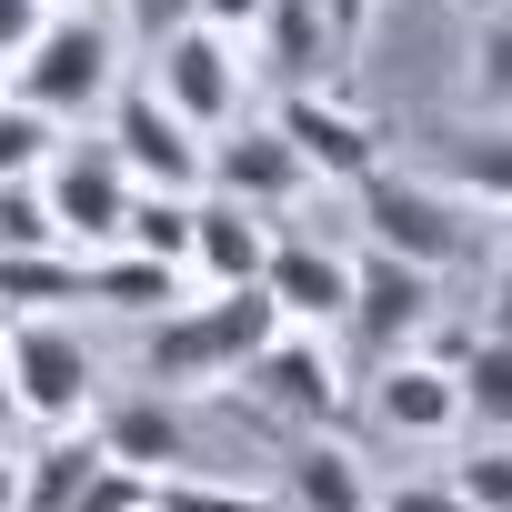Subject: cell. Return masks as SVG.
<instances>
[{
	"label": "cell",
	"instance_id": "cell-15",
	"mask_svg": "<svg viewBox=\"0 0 512 512\" xmlns=\"http://www.w3.org/2000/svg\"><path fill=\"white\" fill-rule=\"evenodd\" d=\"M91 442H101V462H121V472H171V462H191V422H181L171 392L111 402V412L91 422Z\"/></svg>",
	"mask_w": 512,
	"mask_h": 512
},
{
	"label": "cell",
	"instance_id": "cell-10",
	"mask_svg": "<svg viewBox=\"0 0 512 512\" xmlns=\"http://www.w3.org/2000/svg\"><path fill=\"white\" fill-rule=\"evenodd\" d=\"M201 181L221 191V201H241V211H282L312 171H302V151L262 121V131H231V141H201Z\"/></svg>",
	"mask_w": 512,
	"mask_h": 512
},
{
	"label": "cell",
	"instance_id": "cell-32",
	"mask_svg": "<svg viewBox=\"0 0 512 512\" xmlns=\"http://www.w3.org/2000/svg\"><path fill=\"white\" fill-rule=\"evenodd\" d=\"M121 11H131V31H141V41H171V31L191 21V0H121Z\"/></svg>",
	"mask_w": 512,
	"mask_h": 512
},
{
	"label": "cell",
	"instance_id": "cell-25",
	"mask_svg": "<svg viewBox=\"0 0 512 512\" xmlns=\"http://www.w3.org/2000/svg\"><path fill=\"white\" fill-rule=\"evenodd\" d=\"M151 512H282V502H272V492H221V482L151 472Z\"/></svg>",
	"mask_w": 512,
	"mask_h": 512
},
{
	"label": "cell",
	"instance_id": "cell-21",
	"mask_svg": "<svg viewBox=\"0 0 512 512\" xmlns=\"http://www.w3.org/2000/svg\"><path fill=\"white\" fill-rule=\"evenodd\" d=\"M81 302V251H0V312H61Z\"/></svg>",
	"mask_w": 512,
	"mask_h": 512
},
{
	"label": "cell",
	"instance_id": "cell-29",
	"mask_svg": "<svg viewBox=\"0 0 512 512\" xmlns=\"http://www.w3.org/2000/svg\"><path fill=\"white\" fill-rule=\"evenodd\" d=\"M502 81H512V31H502V11H482V51H472V101L502 121Z\"/></svg>",
	"mask_w": 512,
	"mask_h": 512
},
{
	"label": "cell",
	"instance_id": "cell-27",
	"mask_svg": "<svg viewBox=\"0 0 512 512\" xmlns=\"http://www.w3.org/2000/svg\"><path fill=\"white\" fill-rule=\"evenodd\" d=\"M51 131H61V121H41V111H21L11 91H0V181L41 171V161H51Z\"/></svg>",
	"mask_w": 512,
	"mask_h": 512
},
{
	"label": "cell",
	"instance_id": "cell-24",
	"mask_svg": "<svg viewBox=\"0 0 512 512\" xmlns=\"http://www.w3.org/2000/svg\"><path fill=\"white\" fill-rule=\"evenodd\" d=\"M0 251H71L61 241V221H51V201H41V181L21 171V181H0Z\"/></svg>",
	"mask_w": 512,
	"mask_h": 512
},
{
	"label": "cell",
	"instance_id": "cell-16",
	"mask_svg": "<svg viewBox=\"0 0 512 512\" xmlns=\"http://www.w3.org/2000/svg\"><path fill=\"white\" fill-rule=\"evenodd\" d=\"M81 302L151 322V312L181 302V262H151V251H91V262H81Z\"/></svg>",
	"mask_w": 512,
	"mask_h": 512
},
{
	"label": "cell",
	"instance_id": "cell-8",
	"mask_svg": "<svg viewBox=\"0 0 512 512\" xmlns=\"http://www.w3.org/2000/svg\"><path fill=\"white\" fill-rule=\"evenodd\" d=\"M231 382H251V392H262L282 422H312V432H332L342 422V372H332V352H322V332H272L262 352H251Z\"/></svg>",
	"mask_w": 512,
	"mask_h": 512
},
{
	"label": "cell",
	"instance_id": "cell-18",
	"mask_svg": "<svg viewBox=\"0 0 512 512\" xmlns=\"http://www.w3.org/2000/svg\"><path fill=\"white\" fill-rule=\"evenodd\" d=\"M251 31H262V61H272L292 91H312V71L332 61V31H322L312 0H262V21H251Z\"/></svg>",
	"mask_w": 512,
	"mask_h": 512
},
{
	"label": "cell",
	"instance_id": "cell-26",
	"mask_svg": "<svg viewBox=\"0 0 512 512\" xmlns=\"http://www.w3.org/2000/svg\"><path fill=\"white\" fill-rule=\"evenodd\" d=\"M452 502H462V512H512V452L482 442L472 462H452Z\"/></svg>",
	"mask_w": 512,
	"mask_h": 512
},
{
	"label": "cell",
	"instance_id": "cell-36",
	"mask_svg": "<svg viewBox=\"0 0 512 512\" xmlns=\"http://www.w3.org/2000/svg\"><path fill=\"white\" fill-rule=\"evenodd\" d=\"M21 422V402H11V372H0V432H11Z\"/></svg>",
	"mask_w": 512,
	"mask_h": 512
},
{
	"label": "cell",
	"instance_id": "cell-20",
	"mask_svg": "<svg viewBox=\"0 0 512 512\" xmlns=\"http://www.w3.org/2000/svg\"><path fill=\"white\" fill-rule=\"evenodd\" d=\"M292 502H302V512H372L362 452H342V442H302V452H292Z\"/></svg>",
	"mask_w": 512,
	"mask_h": 512
},
{
	"label": "cell",
	"instance_id": "cell-28",
	"mask_svg": "<svg viewBox=\"0 0 512 512\" xmlns=\"http://www.w3.org/2000/svg\"><path fill=\"white\" fill-rule=\"evenodd\" d=\"M71 512H151V472H121V462H91V482L71 492Z\"/></svg>",
	"mask_w": 512,
	"mask_h": 512
},
{
	"label": "cell",
	"instance_id": "cell-9",
	"mask_svg": "<svg viewBox=\"0 0 512 512\" xmlns=\"http://www.w3.org/2000/svg\"><path fill=\"white\" fill-rule=\"evenodd\" d=\"M382 362L392 352H412L422 342V322H432V272H412V262H392V251H362L352 262V312H342Z\"/></svg>",
	"mask_w": 512,
	"mask_h": 512
},
{
	"label": "cell",
	"instance_id": "cell-11",
	"mask_svg": "<svg viewBox=\"0 0 512 512\" xmlns=\"http://www.w3.org/2000/svg\"><path fill=\"white\" fill-rule=\"evenodd\" d=\"M272 131H282V141L302 151V171H322V181H362V171H382V131H372L362 111L322 101V91H292Z\"/></svg>",
	"mask_w": 512,
	"mask_h": 512
},
{
	"label": "cell",
	"instance_id": "cell-2",
	"mask_svg": "<svg viewBox=\"0 0 512 512\" xmlns=\"http://www.w3.org/2000/svg\"><path fill=\"white\" fill-rule=\"evenodd\" d=\"M111 71H121V51H111V31L91 11H41V31L21 41V61L0 81L41 121H81V111H111Z\"/></svg>",
	"mask_w": 512,
	"mask_h": 512
},
{
	"label": "cell",
	"instance_id": "cell-7",
	"mask_svg": "<svg viewBox=\"0 0 512 512\" xmlns=\"http://www.w3.org/2000/svg\"><path fill=\"white\" fill-rule=\"evenodd\" d=\"M151 91H161L191 131H231V111H241V61H231L221 31L181 21L171 41H151Z\"/></svg>",
	"mask_w": 512,
	"mask_h": 512
},
{
	"label": "cell",
	"instance_id": "cell-12",
	"mask_svg": "<svg viewBox=\"0 0 512 512\" xmlns=\"http://www.w3.org/2000/svg\"><path fill=\"white\" fill-rule=\"evenodd\" d=\"M262 292L282 302V322H292V332H322V322H342V312H352V262H342V251H322V241H272Z\"/></svg>",
	"mask_w": 512,
	"mask_h": 512
},
{
	"label": "cell",
	"instance_id": "cell-23",
	"mask_svg": "<svg viewBox=\"0 0 512 512\" xmlns=\"http://www.w3.org/2000/svg\"><path fill=\"white\" fill-rule=\"evenodd\" d=\"M502 191H512V151H502V131H472L452 151V201L482 211V221H502Z\"/></svg>",
	"mask_w": 512,
	"mask_h": 512
},
{
	"label": "cell",
	"instance_id": "cell-38",
	"mask_svg": "<svg viewBox=\"0 0 512 512\" xmlns=\"http://www.w3.org/2000/svg\"><path fill=\"white\" fill-rule=\"evenodd\" d=\"M472 11H502V0H472Z\"/></svg>",
	"mask_w": 512,
	"mask_h": 512
},
{
	"label": "cell",
	"instance_id": "cell-5",
	"mask_svg": "<svg viewBox=\"0 0 512 512\" xmlns=\"http://www.w3.org/2000/svg\"><path fill=\"white\" fill-rule=\"evenodd\" d=\"M31 181H41V201H51L61 241H81V251H111V241H121L131 171L111 161V141H51V161H41Z\"/></svg>",
	"mask_w": 512,
	"mask_h": 512
},
{
	"label": "cell",
	"instance_id": "cell-3",
	"mask_svg": "<svg viewBox=\"0 0 512 512\" xmlns=\"http://www.w3.org/2000/svg\"><path fill=\"white\" fill-rule=\"evenodd\" d=\"M352 191H362V231H372V251H392V262H412V272H452V262H472V251H492V221L462 211V201L432 191V181L362 171Z\"/></svg>",
	"mask_w": 512,
	"mask_h": 512
},
{
	"label": "cell",
	"instance_id": "cell-6",
	"mask_svg": "<svg viewBox=\"0 0 512 512\" xmlns=\"http://www.w3.org/2000/svg\"><path fill=\"white\" fill-rule=\"evenodd\" d=\"M111 161L131 191H201V131L161 91H111Z\"/></svg>",
	"mask_w": 512,
	"mask_h": 512
},
{
	"label": "cell",
	"instance_id": "cell-35",
	"mask_svg": "<svg viewBox=\"0 0 512 512\" xmlns=\"http://www.w3.org/2000/svg\"><path fill=\"white\" fill-rule=\"evenodd\" d=\"M0 512H21V462L0 452Z\"/></svg>",
	"mask_w": 512,
	"mask_h": 512
},
{
	"label": "cell",
	"instance_id": "cell-4",
	"mask_svg": "<svg viewBox=\"0 0 512 512\" xmlns=\"http://www.w3.org/2000/svg\"><path fill=\"white\" fill-rule=\"evenodd\" d=\"M0 372H11V402L31 412V422H81L91 412V382H101V362H91V342L61 322V312H11V332H0Z\"/></svg>",
	"mask_w": 512,
	"mask_h": 512
},
{
	"label": "cell",
	"instance_id": "cell-1",
	"mask_svg": "<svg viewBox=\"0 0 512 512\" xmlns=\"http://www.w3.org/2000/svg\"><path fill=\"white\" fill-rule=\"evenodd\" d=\"M282 332V302L262 292V282H231V292H211V302H171V312H151V332H141V382L151 392H211V382H231L251 352H262Z\"/></svg>",
	"mask_w": 512,
	"mask_h": 512
},
{
	"label": "cell",
	"instance_id": "cell-33",
	"mask_svg": "<svg viewBox=\"0 0 512 512\" xmlns=\"http://www.w3.org/2000/svg\"><path fill=\"white\" fill-rule=\"evenodd\" d=\"M322 11V31H332V51H352L362 31H372V0H312Z\"/></svg>",
	"mask_w": 512,
	"mask_h": 512
},
{
	"label": "cell",
	"instance_id": "cell-14",
	"mask_svg": "<svg viewBox=\"0 0 512 512\" xmlns=\"http://www.w3.org/2000/svg\"><path fill=\"white\" fill-rule=\"evenodd\" d=\"M372 422H382V432H402V442H442V432H462V392H452V372H442V362L392 352V362H382V382H372Z\"/></svg>",
	"mask_w": 512,
	"mask_h": 512
},
{
	"label": "cell",
	"instance_id": "cell-37",
	"mask_svg": "<svg viewBox=\"0 0 512 512\" xmlns=\"http://www.w3.org/2000/svg\"><path fill=\"white\" fill-rule=\"evenodd\" d=\"M41 11H91V0H41Z\"/></svg>",
	"mask_w": 512,
	"mask_h": 512
},
{
	"label": "cell",
	"instance_id": "cell-13",
	"mask_svg": "<svg viewBox=\"0 0 512 512\" xmlns=\"http://www.w3.org/2000/svg\"><path fill=\"white\" fill-rule=\"evenodd\" d=\"M181 262H201V282L211 292H231V282H262V262H272V221L262 211H241V201H201L191 191V251Z\"/></svg>",
	"mask_w": 512,
	"mask_h": 512
},
{
	"label": "cell",
	"instance_id": "cell-22",
	"mask_svg": "<svg viewBox=\"0 0 512 512\" xmlns=\"http://www.w3.org/2000/svg\"><path fill=\"white\" fill-rule=\"evenodd\" d=\"M111 251L181 262V251H191V191H131V211H121V241H111Z\"/></svg>",
	"mask_w": 512,
	"mask_h": 512
},
{
	"label": "cell",
	"instance_id": "cell-31",
	"mask_svg": "<svg viewBox=\"0 0 512 512\" xmlns=\"http://www.w3.org/2000/svg\"><path fill=\"white\" fill-rule=\"evenodd\" d=\"M191 21H201V31H221V41H241L251 21H262V0H191Z\"/></svg>",
	"mask_w": 512,
	"mask_h": 512
},
{
	"label": "cell",
	"instance_id": "cell-30",
	"mask_svg": "<svg viewBox=\"0 0 512 512\" xmlns=\"http://www.w3.org/2000/svg\"><path fill=\"white\" fill-rule=\"evenodd\" d=\"M372 512H462L452 482H402V492H372Z\"/></svg>",
	"mask_w": 512,
	"mask_h": 512
},
{
	"label": "cell",
	"instance_id": "cell-19",
	"mask_svg": "<svg viewBox=\"0 0 512 512\" xmlns=\"http://www.w3.org/2000/svg\"><path fill=\"white\" fill-rule=\"evenodd\" d=\"M91 462H101V442L61 422V432H51V442L21 462V512H71V492L91 482Z\"/></svg>",
	"mask_w": 512,
	"mask_h": 512
},
{
	"label": "cell",
	"instance_id": "cell-17",
	"mask_svg": "<svg viewBox=\"0 0 512 512\" xmlns=\"http://www.w3.org/2000/svg\"><path fill=\"white\" fill-rule=\"evenodd\" d=\"M442 372H452V392H462V422H482V442H502V412H512V342L482 332V342H462Z\"/></svg>",
	"mask_w": 512,
	"mask_h": 512
},
{
	"label": "cell",
	"instance_id": "cell-34",
	"mask_svg": "<svg viewBox=\"0 0 512 512\" xmlns=\"http://www.w3.org/2000/svg\"><path fill=\"white\" fill-rule=\"evenodd\" d=\"M41 31V0H0V71L21 61V41Z\"/></svg>",
	"mask_w": 512,
	"mask_h": 512
}]
</instances>
